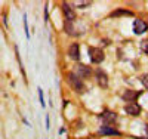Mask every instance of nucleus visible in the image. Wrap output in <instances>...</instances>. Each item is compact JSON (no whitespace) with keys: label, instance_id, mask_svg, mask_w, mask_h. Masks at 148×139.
<instances>
[{"label":"nucleus","instance_id":"1","mask_svg":"<svg viewBox=\"0 0 148 139\" xmlns=\"http://www.w3.org/2000/svg\"><path fill=\"white\" fill-rule=\"evenodd\" d=\"M68 83L77 93H83L86 90V87L83 84V80L79 77L76 73H68Z\"/></svg>","mask_w":148,"mask_h":139},{"label":"nucleus","instance_id":"2","mask_svg":"<svg viewBox=\"0 0 148 139\" xmlns=\"http://www.w3.org/2000/svg\"><path fill=\"white\" fill-rule=\"evenodd\" d=\"M89 55H90V61L93 62V64H101V62L104 61V58H105L104 52L98 47H89Z\"/></svg>","mask_w":148,"mask_h":139},{"label":"nucleus","instance_id":"3","mask_svg":"<svg viewBox=\"0 0 148 139\" xmlns=\"http://www.w3.org/2000/svg\"><path fill=\"white\" fill-rule=\"evenodd\" d=\"M95 75H96V83L105 89V87L108 86V75H107V73L102 71V70H96Z\"/></svg>","mask_w":148,"mask_h":139},{"label":"nucleus","instance_id":"4","mask_svg":"<svg viewBox=\"0 0 148 139\" xmlns=\"http://www.w3.org/2000/svg\"><path fill=\"white\" fill-rule=\"evenodd\" d=\"M62 12L65 15V19L68 22H73L74 19H76V14H74V9L68 5V3H62Z\"/></svg>","mask_w":148,"mask_h":139},{"label":"nucleus","instance_id":"5","mask_svg":"<svg viewBox=\"0 0 148 139\" xmlns=\"http://www.w3.org/2000/svg\"><path fill=\"white\" fill-rule=\"evenodd\" d=\"M125 111L127 112L129 116L136 117V116L141 114V107H139L138 104H135V102H130V104H127V105L125 107Z\"/></svg>","mask_w":148,"mask_h":139},{"label":"nucleus","instance_id":"6","mask_svg":"<svg viewBox=\"0 0 148 139\" xmlns=\"http://www.w3.org/2000/svg\"><path fill=\"white\" fill-rule=\"evenodd\" d=\"M148 30V25L142 21V19H135L133 21V31L136 34H142Z\"/></svg>","mask_w":148,"mask_h":139},{"label":"nucleus","instance_id":"7","mask_svg":"<svg viewBox=\"0 0 148 139\" xmlns=\"http://www.w3.org/2000/svg\"><path fill=\"white\" fill-rule=\"evenodd\" d=\"M99 117H101V120H102L105 124H113V123L117 121V116L114 114V112H111V111H105V112H102Z\"/></svg>","mask_w":148,"mask_h":139},{"label":"nucleus","instance_id":"8","mask_svg":"<svg viewBox=\"0 0 148 139\" xmlns=\"http://www.w3.org/2000/svg\"><path fill=\"white\" fill-rule=\"evenodd\" d=\"M68 55H70V58L74 59V61H79V59H80V49H79V45H77V43H73V45L70 46Z\"/></svg>","mask_w":148,"mask_h":139},{"label":"nucleus","instance_id":"9","mask_svg":"<svg viewBox=\"0 0 148 139\" xmlns=\"http://www.w3.org/2000/svg\"><path fill=\"white\" fill-rule=\"evenodd\" d=\"M76 71H77V75H79L80 79H88V77H90V74H92L90 68L89 67H84V65H77Z\"/></svg>","mask_w":148,"mask_h":139},{"label":"nucleus","instance_id":"10","mask_svg":"<svg viewBox=\"0 0 148 139\" xmlns=\"http://www.w3.org/2000/svg\"><path fill=\"white\" fill-rule=\"evenodd\" d=\"M136 96H138V92H133V90H126L125 93H123V99L129 101V102H135Z\"/></svg>","mask_w":148,"mask_h":139},{"label":"nucleus","instance_id":"11","mask_svg":"<svg viewBox=\"0 0 148 139\" xmlns=\"http://www.w3.org/2000/svg\"><path fill=\"white\" fill-rule=\"evenodd\" d=\"M123 15H126V16H132L133 14H132V12H129V10H125V9H117V10H114L113 14H111V18L123 16Z\"/></svg>","mask_w":148,"mask_h":139},{"label":"nucleus","instance_id":"12","mask_svg":"<svg viewBox=\"0 0 148 139\" xmlns=\"http://www.w3.org/2000/svg\"><path fill=\"white\" fill-rule=\"evenodd\" d=\"M102 135H120V132H117V130H114L113 127H107V126H104V127H101V130H99Z\"/></svg>","mask_w":148,"mask_h":139},{"label":"nucleus","instance_id":"13","mask_svg":"<svg viewBox=\"0 0 148 139\" xmlns=\"http://www.w3.org/2000/svg\"><path fill=\"white\" fill-rule=\"evenodd\" d=\"M141 50L145 52V55H148V40H142L141 42Z\"/></svg>","mask_w":148,"mask_h":139},{"label":"nucleus","instance_id":"14","mask_svg":"<svg viewBox=\"0 0 148 139\" xmlns=\"http://www.w3.org/2000/svg\"><path fill=\"white\" fill-rule=\"evenodd\" d=\"M141 83L145 86V89H148V74H144L141 77Z\"/></svg>","mask_w":148,"mask_h":139},{"label":"nucleus","instance_id":"15","mask_svg":"<svg viewBox=\"0 0 148 139\" xmlns=\"http://www.w3.org/2000/svg\"><path fill=\"white\" fill-rule=\"evenodd\" d=\"M24 30H25L27 39H30V33H28V24H27V16H24Z\"/></svg>","mask_w":148,"mask_h":139},{"label":"nucleus","instance_id":"16","mask_svg":"<svg viewBox=\"0 0 148 139\" xmlns=\"http://www.w3.org/2000/svg\"><path fill=\"white\" fill-rule=\"evenodd\" d=\"M39 98H40V104H42V107H45V98H43V90L39 87Z\"/></svg>","mask_w":148,"mask_h":139},{"label":"nucleus","instance_id":"17","mask_svg":"<svg viewBox=\"0 0 148 139\" xmlns=\"http://www.w3.org/2000/svg\"><path fill=\"white\" fill-rule=\"evenodd\" d=\"M77 6H80V8H84V6H89L90 5V2H80V3H76Z\"/></svg>","mask_w":148,"mask_h":139}]
</instances>
